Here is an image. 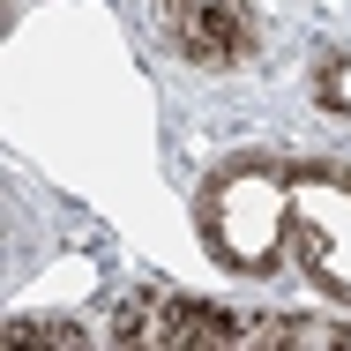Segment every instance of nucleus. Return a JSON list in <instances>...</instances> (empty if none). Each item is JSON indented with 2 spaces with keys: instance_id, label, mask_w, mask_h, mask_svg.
Returning a JSON list of instances; mask_svg holds the SVG:
<instances>
[{
  "instance_id": "nucleus-2",
  "label": "nucleus",
  "mask_w": 351,
  "mask_h": 351,
  "mask_svg": "<svg viewBox=\"0 0 351 351\" xmlns=\"http://www.w3.org/2000/svg\"><path fill=\"white\" fill-rule=\"evenodd\" d=\"M291 254L322 291L351 299V180L344 172H291Z\"/></svg>"
},
{
  "instance_id": "nucleus-1",
  "label": "nucleus",
  "mask_w": 351,
  "mask_h": 351,
  "mask_svg": "<svg viewBox=\"0 0 351 351\" xmlns=\"http://www.w3.org/2000/svg\"><path fill=\"white\" fill-rule=\"evenodd\" d=\"M202 232H210V254L224 269H239V277L277 269L284 247H291V172L284 165L217 172L210 195H202Z\"/></svg>"
},
{
  "instance_id": "nucleus-6",
  "label": "nucleus",
  "mask_w": 351,
  "mask_h": 351,
  "mask_svg": "<svg viewBox=\"0 0 351 351\" xmlns=\"http://www.w3.org/2000/svg\"><path fill=\"white\" fill-rule=\"evenodd\" d=\"M322 105L351 112V53H344V60H329V75H322Z\"/></svg>"
},
{
  "instance_id": "nucleus-3",
  "label": "nucleus",
  "mask_w": 351,
  "mask_h": 351,
  "mask_svg": "<svg viewBox=\"0 0 351 351\" xmlns=\"http://www.w3.org/2000/svg\"><path fill=\"white\" fill-rule=\"evenodd\" d=\"M247 329H254V314H217L202 299H165V291H142L128 299V314L112 322V337L120 344H247Z\"/></svg>"
},
{
  "instance_id": "nucleus-5",
  "label": "nucleus",
  "mask_w": 351,
  "mask_h": 351,
  "mask_svg": "<svg viewBox=\"0 0 351 351\" xmlns=\"http://www.w3.org/2000/svg\"><path fill=\"white\" fill-rule=\"evenodd\" d=\"M8 344H82V329L75 322H15Z\"/></svg>"
},
{
  "instance_id": "nucleus-4",
  "label": "nucleus",
  "mask_w": 351,
  "mask_h": 351,
  "mask_svg": "<svg viewBox=\"0 0 351 351\" xmlns=\"http://www.w3.org/2000/svg\"><path fill=\"white\" fill-rule=\"evenodd\" d=\"M165 38L195 68H232L254 53V23L239 0H165Z\"/></svg>"
}]
</instances>
